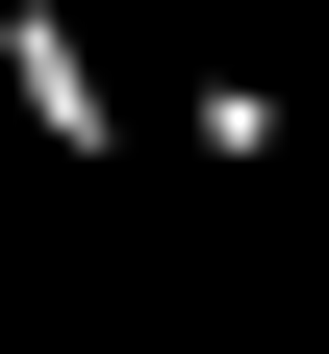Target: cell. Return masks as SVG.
I'll return each mask as SVG.
<instances>
[{"mask_svg":"<svg viewBox=\"0 0 329 354\" xmlns=\"http://www.w3.org/2000/svg\"><path fill=\"white\" fill-rule=\"evenodd\" d=\"M0 102H26V152H76V177L127 152V76L76 51V0H0Z\"/></svg>","mask_w":329,"mask_h":354,"instance_id":"6da1fadb","label":"cell"}]
</instances>
